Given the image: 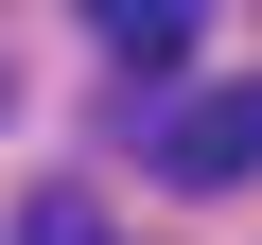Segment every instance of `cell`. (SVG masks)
Here are the masks:
<instances>
[{"instance_id": "cell-1", "label": "cell", "mask_w": 262, "mask_h": 245, "mask_svg": "<svg viewBox=\"0 0 262 245\" xmlns=\"http://www.w3.org/2000/svg\"><path fill=\"white\" fill-rule=\"evenodd\" d=\"M158 175H175V193H245V175H262V88L175 105V122H158Z\"/></svg>"}, {"instance_id": "cell-2", "label": "cell", "mask_w": 262, "mask_h": 245, "mask_svg": "<svg viewBox=\"0 0 262 245\" xmlns=\"http://www.w3.org/2000/svg\"><path fill=\"white\" fill-rule=\"evenodd\" d=\"M105 53L158 88V70H192V18H175V0H105Z\"/></svg>"}, {"instance_id": "cell-3", "label": "cell", "mask_w": 262, "mask_h": 245, "mask_svg": "<svg viewBox=\"0 0 262 245\" xmlns=\"http://www.w3.org/2000/svg\"><path fill=\"white\" fill-rule=\"evenodd\" d=\"M18 245H105V210H88V193H35V210H18Z\"/></svg>"}, {"instance_id": "cell-4", "label": "cell", "mask_w": 262, "mask_h": 245, "mask_svg": "<svg viewBox=\"0 0 262 245\" xmlns=\"http://www.w3.org/2000/svg\"><path fill=\"white\" fill-rule=\"evenodd\" d=\"M0 88H18V70H0Z\"/></svg>"}]
</instances>
